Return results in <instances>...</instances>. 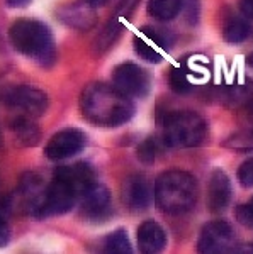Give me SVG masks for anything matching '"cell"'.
<instances>
[{
    "label": "cell",
    "mask_w": 253,
    "mask_h": 254,
    "mask_svg": "<svg viewBox=\"0 0 253 254\" xmlns=\"http://www.w3.org/2000/svg\"><path fill=\"white\" fill-rule=\"evenodd\" d=\"M134 49H136L138 56L143 58L145 61H150V63H160L162 61L160 49L155 46V44L150 43L148 39L143 38V36L134 38Z\"/></svg>",
    "instance_id": "obj_23"
},
{
    "label": "cell",
    "mask_w": 253,
    "mask_h": 254,
    "mask_svg": "<svg viewBox=\"0 0 253 254\" xmlns=\"http://www.w3.org/2000/svg\"><path fill=\"white\" fill-rule=\"evenodd\" d=\"M105 253H116V254H129L131 253V244L126 231H116L111 236H107L104 244Z\"/></svg>",
    "instance_id": "obj_22"
},
{
    "label": "cell",
    "mask_w": 253,
    "mask_h": 254,
    "mask_svg": "<svg viewBox=\"0 0 253 254\" xmlns=\"http://www.w3.org/2000/svg\"><path fill=\"white\" fill-rule=\"evenodd\" d=\"M206 137V122L190 110H178L165 117L163 142L170 147H195Z\"/></svg>",
    "instance_id": "obj_5"
},
{
    "label": "cell",
    "mask_w": 253,
    "mask_h": 254,
    "mask_svg": "<svg viewBox=\"0 0 253 254\" xmlns=\"http://www.w3.org/2000/svg\"><path fill=\"white\" fill-rule=\"evenodd\" d=\"M93 183H97V180L90 165L77 163V165L58 168L51 183L44 190L36 215L53 217L67 214Z\"/></svg>",
    "instance_id": "obj_1"
},
{
    "label": "cell",
    "mask_w": 253,
    "mask_h": 254,
    "mask_svg": "<svg viewBox=\"0 0 253 254\" xmlns=\"http://www.w3.org/2000/svg\"><path fill=\"white\" fill-rule=\"evenodd\" d=\"M235 217H236V220L243 225V227L252 229L253 231V198L250 200V202L236 207Z\"/></svg>",
    "instance_id": "obj_25"
},
{
    "label": "cell",
    "mask_w": 253,
    "mask_h": 254,
    "mask_svg": "<svg viewBox=\"0 0 253 254\" xmlns=\"http://www.w3.org/2000/svg\"><path fill=\"white\" fill-rule=\"evenodd\" d=\"M138 2H140V0H121L119 7H117V15L122 17V15L129 14V12L138 5Z\"/></svg>",
    "instance_id": "obj_29"
},
{
    "label": "cell",
    "mask_w": 253,
    "mask_h": 254,
    "mask_svg": "<svg viewBox=\"0 0 253 254\" xmlns=\"http://www.w3.org/2000/svg\"><path fill=\"white\" fill-rule=\"evenodd\" d=\"M87 146V136L79 129H65L53 136L46 144L44 154L51 161L72 158Z\"/></svg>",
    "instance_id": "obj_8"
},
{
    "label": "cell",
    "mask_w": 253,
    "mask_h": 254,
    "mask_svg": "<svg viewBox=\"0 0 253 254\" xmlns=\"http://www.w3.org/2000/svg\"><path fill=\"white\" fill-rule=\"evenodd\" d=\"M231 200V183L223 170H214L207 185V208L213 214L223 212Z\"/></svg>",
    "instance_id": "obj_12"
},
{
    "label": "cell",
    "mask_w": 253,
    "mask_h": 254,
    "mask_svg": "<svg viewBox=\"0 0 253 254\" xmlns=\"http://www.w3.org/2000/svg\"><path fill=\"white\" fill-rule=\"evenodd\" d=\"M228 102L233 104L253 126V85H245V87L230 90Z\"/></svg>",
    "instance_id": "obj_18"
},
{
    "label": "cell",
    "mask_w": 253,
    "mask_h": 254,
    "mask_svg": "<svg viewBox=\"0 0 253 254\" xmlns=\"http://www.w3.org/2000/svg\"><path fill=\"white\" fill-rule=\"evenodd\" d=\"M5 2H7V5L14 7V9H20V7H26L31 0H5Z\"/></svg>",
    "instance_id": "obj_31"
},
{
    "label": "cell",
    "mask_w": 253,
    "mask_h": 254,
    "mask_svg": "<svg viewBox=\"0 0 253 254\" xmlns=\"http://www.w3.org/2000/svg\"><path fill=\"white\" fill-rule=\"evenodd\" d=\"M145 39H148L150 43L155 44L158 49H169L173 44V36L170 34L167 29L157 26H145L141 27V34Z\"/></svg>",
    "instance_id": "obj_20"
},
{
    "label": "cell",
    "mask_w": 253,
    "mask_h": 254,
    "mask_svg": "<svg viewBox=\"0 0 253 254\" xmlns=\"http://www.w3.org/2000/svg\"><path fill=\"white\" fill-rule=\"evenodd\" d=\"M162 151H163L162 142L157 137H150L138 147V158H140V161L150 165V163L157 161L158 156L162 154Z\"/></svg>",
    "instance_id": "obj_24"
},
{
    "label": "cell",
    "mask_w": 253,
    "mask_h": 254,
    "mask_svg": "<svg viewBox=\"0 0 253 254\" xmlns=\"http://www.w3.org/2000/svg\"><path fill=\"white\" fill-rule=\"evenodd\" d=\"M88 2H90L93 7H102V5H105L107 2H111V0H88Z\"/></svg>",
    "instance_id": "obj_32"
},
{
    "label": "cell",
    "mask_w": 253,
    "mask_h": 254,
    "mask_svg": "<svg viewBox=\"0 0 253 254\" xmlns=\"http://www.w3.org/2000/svg\"><path fill=\"white\" fill-rule=\"evenodd\" d=\"M238 180L243 187H253V159H248L240 166Z\"/></svg>",
    "instance_id": "obj_27"
},
{
    "label": "cell",
    "mask_w": 253,
    "mask_h": 254,
    "mask_svg": "<svg viewBox=\"0 0 253 254\" xmlns=\"http://www.w3.org/2000/svg\"><path fill=\"white\" fill-rule=\"evenodd\" d=\"M250 24L247 17L224 9L221 17V34L228 43H242L250 36Z\"/></svg>",
    "instance_id": "obj_15"
},
{
    "label": "cell",
    "mask_w": 253,
    "mask_h": 254,
    "mask_svg": "<svg viewBox=\"0 0 253 254\" xmlns=\"http://www.w3.org/2000/svg\"><path fill=\"white\" fill-rule=\"evenodd\" d=\"M58 17L73 29L87 31L97 22V7H93L88 0H79L60 9Z\"/></svg>",
    "instance_id": "obj_11"
},
{
    "label": "cell",
    "mask_w": 253,
    "mask_h": 254,
    "mask_svg": "<svg viewBox=\"0 0 253 254\" xmlns=\"http://www.w3.org/2000/svg\"><path fill=\"white\" fill-rule=\"evenodd\" d=\"M180 10L182 0H148V14L157 20H172Z\"/></svg>",
    "instance_id": "obj_19"
},
{
    "label": "cell",
    "mask_w": 253,
    "mask_h": 254,
    "mask_svg": "<svg viewBox=\"0 0 253 254\" xmlns=\"http://www.w3.org/2000/svg\"><path fill=\"white\" fill-rule=\"evenodd\" d=\"M3 102L14 109H19L29 116H41L48 109V97L39 88L20 85L3 93Z\"/></svg>",
    "instance_id": "obj_9"
},
{
    "label": "cell",
    "mask_w": 253,
    "mask_h": 254,
    "mask_svg": "<svg viewBox=\"0 0 253 254\" xmlns=\"http://www.w3.org/2000/svg\"><path fill=\"white\" fill-rule=\"evenodd\" d=\"M189 24H197L199 19V2L197 0H182V10Z\"/></svg>",
    "instance_id": "obj_26"
},
{
    "label": "cell",
    "mask_w": 253,
    "mask_h": 254,
    "mask_svg": "<svg viewBox=\"0 0 253 254\" xmlns=\"http://www.w3.org/2000/svg\"><path fill=\"white\" fill-rule=\"evenodd\" d=\"M114 87L128 97H145L150 90V76L134 63H122L112 73Z\"/></svg>",
    "instance_id": "obj_7"
},
{
    "label": "cell",
    "mask_w": 253,
    "mask_h": 254,
    "mask_svg": "<svg viewBox=\"0 0 253 254\" xmlns=\"http://www.w3.org/2000/svg\"><path fill=\"white\" fill-rule=\"evenodd\" d=\"M122 29H124V24H122L119 15H116L114 19L109 20L107 26H105L99 34V38L95 39V43H93V51H95L97 55H102V53H105L107 49H111L112 44L119 39Z\"/></svg>",
    "instance_id": "obj_17"
},
{
    "label": "cell",
    "mask_w": 253,
    "mask_h": 254,
    "mask_svg": "<svg viewBox=\"0 0 253 254\" xmlns=\"http://www.w3.org/2000/svg\"><path fill=\"white\" fill-rule=\"evenodd\" d=\"M240 10L247 19H253V0H240Z\"/></svg>",
    "instance_id": "obj_30"
},
{
    "label": "cell",
    "mask_w": 253,
    "mask_h": 254,
    "mask_svg": "<svg viewBox=\"0 0 253 254\" xmlns=\"http://www.w3.org/2000/svg\"><path fill=\"white\" fill-rule=\"evenodd\" d=\"M167 244V236L163 232L162 225L155 220H146L138 229V246L141 253L155 254L160 253Z\"/></svg>",
    "instance_id": "obj_14"
},
{
    "label": "cell",
    "mask_w": 253,
    "mask_h": 254,
    "mask_svg": "<svg viewBox=\"0 0 253 254\" xmlns=\"http://www.w3.org/2000/svg\"><path fill=\"white\" fill-rule=\"evenodd\" d=\"M223 146L235 151H253V126L243 130H236L223 142Z\"/></svg>",
    "instance_id": "obj_21"
},
{
    "label": "cell",
    "mask_w": 253,
    "mask_h": 254,
    "mask_svg": "<svg viewBox=\"0 0 253 254\" xmlns=\"http://www.w3.org/2000/svg\"><path fill=\"white\" fill-rule=\"evenodd\" d=\"M10 130L22 146H36L41 139L39 127L27 117H15L10 124Z\"/></svg>",
    "instance_id": "obj_16"
},
{
    "label": "cell",
    "mask_w": 253,
    "mask_h": 254,
    "mask_svg": "<svg viewBox=\"0 0 253 254\" xmlns=\"http://www.w3.org/2000/svg\"><path fill=\"white\" fill-rule=\"evenodd\" d=\"M236 239L231 225L223 220H214L204 225L197 241V251L199 253H230L235 251Z\"/></svg>",
    "instance_id": "obj_6"
},
{
    "label": "cell",
    "mask_w": 253,
    "mask_h": 254,
    "mask_svg": "<svg viewBox=\"0 0 253 254\" xmlns=\"http://www.w3.org/2000/svg\"><path fill=\"white\" fill-rule=\"evenodd\" d=\"M80 110L87 121L100 127H117L131 121L134 107L128 95L105 83H92L84 88Z\"/></svg>",
    "instance_id": "obj_2"
},
{
    "label": "cell",
    "mask_w": 253,
    "mask_h": 254,
    "mask_svg": "<svg viewBox=\"0 0 253 254\" xmlns=\"http://www.w3.org/2000/svg\"><path fill=\"white\" fill-rule=\"evenodd\" d=\"M10 239V229H9V222H7L5 215L2 214V210H0V248H3V246H7Z\"/></svg>",
    "instance_id": "obj_28"
},
{
    "label": "cell",
    "mask_w": 253,
    "mask_h": 254,
    "mask_svg": "<svg viewBox=\"0 0 253 254\" xmlns=\"http://www.w3.org/2000/svg\"><path fill=\"white\" fill-rule=\"evenodd\" d=\"M248 64H250V66L253 68V53H252L250 56H248Z\"/></svg>",
    "instance_id": "obj_33"
},
{
    "label": "cell",
    "mask_w": 253,
    "mask_h": 254,
    "mask_svg": "<svg viewBox=\"0 0 253 254\" xmlns=\"http://www.w3.org/2000/svg\"><path fill=\"white\" fill-rule=\"evenodd\" d=\"M82 215L88 220H104L111 214V193L104 185H93L82 195Z\"/></svg>",
    "instance_id": "obj_10"
},
{
    "label": "cell",
    "mask_w": 253,
    "mask_h": 254,
    "mask_svg": "<svg viewBox=\"0 0 253 254\" xmlns=\"http://www.w3.org/2000/svg\"><path fill=\"white\" fill-rule=\"evenodd\" d=\"M155 200L165 214H187L197 203V180L182 170L165 171L155 182Z\"/></svg>",
    "instance_id": "obj_3"
},
{
    "label": "cell",
    "mask_w": 253,
    "mask_h": 254,
    "mask_svg": "<svg viewBox=\"0 0 253 254\" xmlns=\"http://www.w3.org/2000/svg\"><path fill=\"white\" fill-rule=\"evenodd\" d=\"M12 46L27 58L36 60L41 64L55 61V41L51 31L43 22L34 19H19L9 31Z\"/></svg>",
    "instance_id": "obj_4"
},
{
    "label": "cell",
    "mask_w": 253,
    "mask_h": 254,
    "mask_svg": "<svg viewBox=\"0 0 253 254\" xmlns=\"http://www.w3.org/2000/svg\"><path fill=\"white\" fill-rule=\"evenodd\" d=\"M122 198L129 210L141 212L148 207L150 202V191L146 180L140 175H133L122 185Z\"/></svg>",
    "instance_id": "obj_13"
}]
</instances>
